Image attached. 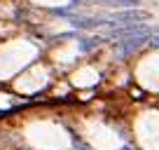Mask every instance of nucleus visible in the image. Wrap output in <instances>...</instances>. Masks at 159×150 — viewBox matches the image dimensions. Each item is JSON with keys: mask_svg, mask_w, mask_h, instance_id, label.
<instances>
[{"mask_svg": "<svg viewBox=\"0 0 159 150\" xmlns=\"http://www.w3.org/2000/svg\"><path fill=\"white\" fill-rule=\"evenodd\" d=\"M145 40L148 38H129V40H124V45H117V56H126L131 52H136L140 45H145Z\"/></svg>", "mask_w": 159, "mask_h": 150, "instance_id": "20e7f679", "label": "nucleus"}, {"mask_svg": "<svg viewBox=\"0 0 159 150\" xmlns=\"http://www.w3.org/2000/svg\"><path fill=\"white\" fill-rule=\"evenodd\" d=\"M101 40H103V38H98V35H96V38H84V40L80 42V49L89 52V49H94L96 45H101Z\"/></svg>", "mask_w": 159, "mask_h": 150, "instance_id": "423d86ee", "label": "nucleus"}, {"mask_svg": "<svg viewBox=\"0 0 159 150\" xmlns=\"http://www.w3.org/2000/svg\"><path fill=\"white\" fill-rule=\"evenodd\" d=\"M150 45H152V47H159V35H154L152 40H150Z\"/></svg>", "mask_w": 159, "mask_h": 150, "instance_id": "0eeeda50", "label": "nucleus"}, {"mask_svg": "<svg viewBox=\"0 0 159 150\" xmlns=\"http://www.w3.org/2000/svg\"><path fill=\"white\" fill-rule=\"evenodd\" d=\"M68 16V21L75 26V28H98V26H108V21L105 19H89V16Z\"/></svg>", "mask_w": 159, "mask_h": 150, "instance_id": "7ed1b4c3", "label": "nucleus"}, {"mask_svg": "<svg viewBox=\"0 0 159 150\" xmlns=\"http://www.w3.org/2000/svg\"><path fill=\"white\" fill-rule=\"evenodd\" d=\"M150 19V12H143V10H126V12H115L110 19H105L108 24H115V26H129V24H140V21Z\"/></svg>", "mask_w": 159, "mask_h": 150, "instance_id": "f03ea898", "label": "nucleus"}, {"mask_svg": "<svg viewBox=\"0 0 159 150\" xmlns=\"http://www.w3.org/2000/svg\"><path fill=\"white\" fill-rule=\"evenodd\" d=\"M98 5H105V7H134L138 0H94Z\"/></svg>", "mask_w": 159, "mask_h": 150, "instance_id": "39448f33", "label": "nucleus"}, {"mask_svg": "<svg viewBox=\"0 0 159 150\" xmlns=\"http://www.w3.org/2000/svg\"><path fill=\"white\" fill-rule=\"evenodd\" d=\"M152 28L145 24H129V26H119V28L108 30V38L112 40H129V38H150Z\"/></svg>", "mask_w": 159, "mask_h": 150, "instance_id": "f257e3e1", "label": "nucleus"}, {"mask_svg": "<svg viewBox=\"0 0 159 150\" xmlns=\"http://www.w3.org/2000/svg\"><path fill=\"white\" fill-rule=\"evenodd\" d=\"M80 2H82V0H73V5H80Z\"/></svg>", "mask_w": 159, "mask_h": 150, "instance_id": "6e6552de", "label": "nucleus"}]
</instances>
